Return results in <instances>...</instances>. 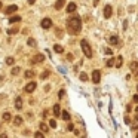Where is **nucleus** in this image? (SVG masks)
Returning a JSON list of instances; mask_svg holds the SVG:
<instances>
[{
    "instance_id": "obj_14",
    "label": "nucleus",
    "mask_w": 138,
    "mask_h": 138,
    "mask_svg": "<svg viewBox=\"0 0 138 138\" xmlns=\"http://www.w3.org/2000/svg\"><path fill=\"white\" fill-rule=\"evenodd\" d=\"M76 8H77L76 3H68V6H67V12H68V13H73V12L76 11Z\"/></svg>"
},
{
    "instance_id": "obj_42",
    "label": "nucleus",
    "mask_w": 138,
    "mask_h": 138,
    "mask_svg": "<svg viewBox=\"0 0 138 138\" xmlns=\"http://www.w3.org/2000/svg\"><path fill=\"white\" fill-rule=\"evenodd\" d=\"M135 138H138V135H137V137H135Z\"/></svg>"
},
{
    "instance_id": "obj_29",
    "label": "nucleus",
    "mask_w": 138,
    "mask_h": 138,
    "mask_svg": "<svg viewBox=\"0 0 138 138\" xmlns=\"http://www.w3.org/2000/svg\"><path fill=\"white\" fill-rule=\"evenodd\" d=\"M18 73H19V67H13V68H12V74H13V76H16Z\"/></svg>"
},
{
    "instance_id": "obj_1",
    "label": "nucleus",
    "mask_w": 138,
    "mask_h": 138,
    "mask_svg": "<svg viewBox=\"0 0 138 138\" xmlns=\"http://www.w3.org/2000/svg\"><path fill=\"white\" fill-rule=\"evenodd\" d=\"M82 28V18L79 16V15H74L71 18H68V21H67V30L70 34H77L79 31H80Z\"/></svg>"
},
{
    "instance_id": "obj_16",
    "label": "nucleus",
    "mask_w": 138,
    "mask_h": 138,
    "mask_svg": "<svg viewBox=\"0 0 138 138\" xmlns=\"http://www.w3.org/2000/svg\"><path fill=\"white\" fill-rule=\"evenodd\" d=\"M110 43L111 45H119V37H117V36H111L110 37Z\"/></svg>"
},
{
    "instance_id": "obj_36",
    "label": "nucleus",
    "mask_w": 138,
    "mask_h": 138,
    "mask_svg": "<svg viewBox=\"0 0 138 138\" xmlns=\"http://www.w3.org/2000/svg\"><path fill=\"white\" fill-rule=\"evenodd\" d=\"M132 100H134V101L137 103V101H138V95H134V98H132Z\"/></svg>"
},
{
    "instance_id": "obj_2",
    "label": "nucleus",
    "mask_w": 138,
    "mask_h": 138,
    "mask_svg": "<svg viewBox=\"0 0 138 138\" xmlns=\"http://www.w3.org/2000/svg\"><path fill=\"white\" fill-rule=\"evenodd\" d=\"M80 46H82V51H83V53H85V56L86 58H92V49H91V46H89V43L85 40H80Z\"/></svg>"
},
{
    "instance_id": "obj_33",
    "label": "nucleus",
    "mask_w": 138,
    "mask_h": 138,
    "mask_svg": "<svg viewBox=\"0 0 138 138\" xmlns=\"http://www.w3.org/2000/svg\"><path fill=\"white\" fill-rule=\"evenodd\" d=\"M104 52H106L107 55H111V53H113V52H111V49H108V48H107V49H104Z\"/></svg>"
},
{
    "instance_id": "obj_41",
    "label": "nucleus",
    "mask_w": 138,
    "mask_h": 138,
    "mask_svg": "<svg viewBox=\"0 0 138 138\" xmlns=\"http://www.w3.org/2000/svg\"><path fill=\"white\" fill-rule=\"evenodd\" d=\"M137 91H138V86H137Z\"/></svg>"
},
{
    "instance_id": "obj_21",
    "label": "nucleus",
    "mask_w": 138,
    "mask_h": 138,
    "mask_svg": "<svg viewBox=\"0 0 138 138\" xmlns=\"http://www.w3.org/2000/svg\"><path fill=\"white\" fill-rule=\"evenodd\" d=\"M106 64H107V67H113V65L116 64V61H114V58H110V60H108V61L106 63Z\"/></svg>"
},
{
    "instance_id": "obj_25",
    "label": "nucleus",
    "mask_w": 138,
    "mask_h": 138,
    "mask_svg": "<svg viewBox=\"0 0 138 138\" xmlns=\"http://www.w3.org/2000/svg\"><path fill=\"white\" fill-rule=\"evenodd\" d=\"M80 80L82 82H86L88 80V74L86 73H80Z\"/></svg>"
},
{
    "instance_id": "obj_37",
    "label": "nucleus",
    "mask_w": 138,
    "mask_h": 138,
    "mask_svg": "<svg viewBox=\"0 0 138 138\" xmlns=\"http://www.w3.org/2000/svg\"><path fill=\"white\" fill-rule=\"evenodd\" d=\"M0 138H8V135L6 134H2V135H0Z\"/></svg>"
},
{
    "instance_id": "obj_39",
    "label": "nucleus",
    "mask_w": 138,
    "mask_h": 138,
    "mask_svg": "<svg viewBox=\"0 0 138 138\" xmlns=\"http://www.w3.org/2000/svg\"><path fill=\"white\" fill-rule=\"evenodd\" d=\"M135 123H138V114L135 116Z\"/></svg>"
},
{
    "instance_id": "obj_34",
    "label": "nucleus",
    "mask_w": 138,
    "mask_h": 138,
    "mask_svg": "<svg viewBox=\"0 0 138 138\" xmlns=\"http://www.w3.org/2000/svg\"><path fill=\"white\" fill-rule=\"evenodd\" d=\"M67 60H68V61L73 60V55H71V53H67Z\"/></svg>"
},
{
    "instance_id": "obj_4",
    "label": "nucleus",
    "mask_w": 138,
    "mask_h": 138,
    "mask_svg": "<svg viewBox=\"0 0 138 138\" xmlns=\"http://www.w3.org/2000/svg\"><path fill=\"white\" fill-rule=\"evenodd\" d=\"M100 80H101V73H100V70H94L92 71V82L94 83H100Z\"/></svg>"
},
{
    "instance_id": "obj_18",
    "label": "nucleus",
    "mask_w": 138,
    "mask_h": 138,
    "mask_svg": "<svg viewBox=\"0 0 138 138\" xmlns=\"http://www.w3.org/2000/svg\"><path fill=\"white\" fill-rule=\"evenodd\" d=\"M21 21V16H18V15H15V16H11V19H9V22H19Z\"/></svg>"
},
{
    "instance_id": "obj_7",
    "label": "nucleus",
    "mask_w": 138,
    "mask_h": 138,
    "mask_svg": "<svg viewBox=\"0 0 138 138\" xmlns=\"http://www.w3.org/2000/svg\"><path fill=\"white\" fill-rule=\"evenodd\" d=\"M36 86H37V85H36V82H30V83H27V85H25L24 91H25V92H28V94H31V92L36 89Z\"/></svg>"
},
{
    "instance_id": "obj_10",
    "label": "nucleus",
    "mask_w": 138,
    "mask_h": 138,
    "mask_svg": "<svg viewBox=\"0 0 138 138\" xmlns=\"http://www.w3.org/2000/svg\"><path fill=\"white\" fill-rule=\"evenodd\" d=\"M64 5H65V0H56V3H55V9L56 11H60V9H63L64 8Z\"/></svg>"
},
{
    "instance_id": "obj_6",
    "label": "nucleus",
    "mask_w": 138,
    "mask_h": 138,
    "mask_svg": "<svg viewBox=\"0 0 138 138\" xmlns=\"http://www.w3.org/2000/svg\"><path fill=\"white\" fill-rule=\"evenodd\" d=\"M18 11V6L16 5H11V6H8L6 9H5V13L6 15H12V13H15Z\"/></svg>"
},
{
    "instance_id": "obj_32",
    "label": "nucleus",
    "mask_w": 138,
    "mask_h": 138,
    "mask_svg": "<svg viewBox=\"0 0 138 138\" xmlns=\"http://www.w3.org/2000/svg\"><path fill=\"white\" fill-rule=\"evenodd\" d=\"M67 129H68V131H74V125H73V123H68V125H67Z\"/></svg>"
},
{
    "instance_id": "obj_26",
    "label": "nucleus",
    "mask_w": 138,
    "mask_h": 138,
    "mask_svg": "<svg viewBox=\"0 0 138 138\" xmlns=\"http://www.w3.org/2000/svg\"><path fill=\"white\" fill-rule=\"evenodd\" d=\"M39 126H40V131H42V132H46V131H48V126H46L43 122H42L40 125H39Z\"/></svg>"
},
{
    "instance_id": "obj_35",
    "label": "nucleus",
    "mask_w": 138,
    "mask_h": 138,
    "mask_svg": "<svg viewBox=\"0 0 138 138\" xmlns=\"http://www.w3.org/2000/svg\"><path fill=\"white\" fill-rule=\"evenodd\" d=\"M58 95H60V98H63V96H64V89H61V91H60V94H58Z\"/></svg>"
},
{
    "instance_id": "obj_13",
    "label": "nucleus",
    "mask_w": 138,
    "mask_h": 138,
    "mask_svg": "<svg viewBox=\"0 0 138 138\" xmlns=\"http://www.w3.org/2000/svg\"><path fill=\"white\" fill-rule=\"evenodd\" d=\"M53 114H55V117H58L61 114V108H60V104H55L53 106Z\"/></svg>"
},
{
    "instance_id": "obj_24",
    "label": "nucleus",
    "mask_w": 138,
    "mask_h": 138,
    "mask_svg": "<svg viewBox=\"0 0 138 138\" xmlns=\"http://www.w3.org/2000/svg\"><path fill=\"white\" fill-rule=\"evenodd\" d=\"M13 63H15L13 58H11V56H9V58H6V64H8V65H13Z\"/></svg>"
},
{
    "instance_id": "obj_28",
    "label": "nucleus",
    "mask_w": 138,
    "mask_h": 138,
    "mask_svg": "<svg viewBox=\"0 0 138 138\" xmlns=\"http://www.w3.org/2000/svg\"><path fill=\"white\" fill-rule=\"evenodd\" d=\"M34 138H45V135H43V132L40 131V132H36V134H34Z\"/></svg>"
},
{
    "instance_id": "obj_5",
    "label": "nucleus",
    "mask_w": 138,
    "mask_h": 138,
    "mask_svg": "<svg viewBox=\"0 0 138 138\" xmlns=\"http://www.w3.org/2000/svg\"><path fill=\"white\" fill-rule=\"evenodd\" d=\"M40 25H42L43 28H46V30H48V28H51V27H52V21H51V18H43V19H42V22H40Z\"/></svg>"
},
{
    "instance_id": "obj_20",
    "label": "nucleus",
    "mask_w": 138,
    "mask_h": 138,
    "mask_svg": "<svg viewBox=\"0 0 138 138\" xmlns=\"http://www.w3.org/2000/svg\"><path fill=\"white\" fill-rule=\"evenodd\" d=\"M129 68H131L132 71H135V70L138 68V63H137V61H132V63H131V67H129Z\"/></svg>"
},
{
    "instance_id": "obj_19",
    "label": "nucleus",
    "mask_w": 138,
    "mask_h": 138,
    "mask_svg": "<svg viewBox=\"0 0 138 138\" xmlns=\"http://www.w3.org/2000/svg\"><path fill=\"white\" fill-rule=\"evenodd\" d=\"M61 117H63L64 120H70V113L68 111H63L61 113Z\"/></svg>"
},
{
    "instance_id": "obj_31",
    "label": "nucleus",
    "mask_w": 138,
    "mask_h": 138,
    "mask_svg": "<svg viewBox=\"0 0 138 138\" xmlns=\"http://www.w3.org/2000/svg\"><path fill=\"white\" fill-rule=\"evenodd\" d=\"M49 125H51V128H56V122H55V119H52V120L49 122Z\"/></svg>"
},
{
    "instance_id": "obj_11",
    "label": "nucleus",
    "mask_w": 138,
    "mask_h": 138,
    "mask_svg": "<svg viewBox=\"0 0 138 138\" xmlns=\"http://www.w3.org/2000/svg\"><path fill=\"white\" fill-rule=\"evenodd\" d=\"M122 64H123V56H122V55H119V56L116 58V64H114V65H116V68H120V67H122Z\"/></svg>"
},
{
    "instance_id": "obj_40",
    "label": "nucleus",
    "mask_w": 138,
    "mask_h": 138,
    "mask_svg": "<svg viewBox=\"0 0 138 138\" xmlns=\"http://www.w3.org/2000/svg\"><path fill=\"white\" fill-rule=\"evenodd\" d=\"M0 9H2V2H0Z\"/></svg>"
},
{
    "instance_id": "obj_17",
    "label": "nucleus",
    "mask_w": 138,
    "mask_h": 138,
    "mask_svg": "<svg viewBox=\"0 0 138 138\" xmlns=\"http://www.w3.org/2000/svg\"><path fill=\"white\" fill-rule=\"evenodd\" d=\"M13 123H15V126H19V125H22V117L16 116L15 119H13Z\"/></svg>"
},
{
    "instance_id": "obj_9",
    "label": "nucleus",
    "mask_w": 138,
    "mask_h": 138,
    "mask_svg": "<svg viewBox=\"0 0 138 138\" xmlns=\"http://www.w3.org/2000/svg\"><path fill=\"white\" fill-rule=\"evenodd\" d=\"M15 108L16 110H21L22 108V98L21 96H18L16 100H15Z\"/></svg>"
},
{
    "instance_id": "obj_38",
    "label": "nucleus",
    "mask_w": 138,
    "mask_h": 138,
    "mask_svg": "<svg viewBox=\"0 0 138 138\" xmlns=\"http://www.w3.org/2000/svg\"><path fill=\"white\" fill-rule=\"evenodd\" d=\"M27 2H28V3H30V5H33V3H34V2H36V0H27Z\"/></svg>"
},
{
    "instance_id": "obj_12",
    "label": "nucleus",
    "mask_w": 138,
    "mask_h": 138,
    "mask_svg": "<svg viewBox=\"0 0 138 138\" xmlns=\"http://www.w3.org/2000/svg\"><path fill=\"white\" fill-rule=\"evenodd\" d=\"M2 119H3V120H5V122H9V120H11V119H12V114H11V113H9V111H5V113H3V114H2Z\"/></svg>"
},
{
    "instance_id": "obj_8",
    "label": "nucleus",
    "mask_w": 138,
    "mask_h": 138,
    "mask_svg": "<svg viewBox=\"0 0 138 138\" xmlns=\"http://www.w3.org/2000/svg\"><path fill=\"white\" fill-rule=\"evenodd\" d=\"M111 13H113V9H111V6H110V5H107V6L104 8V18H106V19H108V18L111 16Z\"/></svg>"
},
{
    "instance_id": "obj_27",
    "label": "nucleus",
    "mask_w": 138,
    "mask_h": 138,
    "mask_svg": "<svg viewBox=\"0 0 138 138\" xmlns=\"http://www.w3.org/2000/svg\"><path fill=\"white\" fill-rule=\"evenodd\" d=\"M49 74H51V73L46 70V71H43V73L40 74V79H46V77H49Z\"/></svg>"
},
{
    "instance_id": "obj_15",
    "label": "nucleus",
    "mask_w": 138,
    "mask_h": 138,
    "mask_svg": "<svg viewBox=\"0 0 138 138\" xmlns=\"http://www.w3.org/2000/svg\"><path fill=\"white\" fill-rule=\"evenodd\" d=\"M53 51H55L56 53H63V52H64V48H63L61 45H55V46H53Z\"/></svg>"
},
{
    "instance_id": "obj_30",
    "label": "nucleus",
    "mask_w": 138,
    "mask_h": 138,
    "mask_svg": "<svg viewBox=\"0 0 138 138\" xmlns=\"http://www.w3.org/2000/svg\"><path fill=\"white\" fill-rule=\"evenodd\" d=\"M18 31H19L18 28H11V30H8V33H9V34H15V33H18Z\"/></svg>"
},
{
    "instance_id": "obj_23",
    "label": "nucleus",
    "mask_w": 138,
    "mask_h": 138,
    "mask_svg": "<svg viewBox=\"0 0 138 138\" xmlns=\"http://www.w3.org/2000/svg\"><path fill=\"white\" fill-rule=\"evenodd\" d=\"M27 43H28V46H33V48H34V46L37 45V43H36V40H34V39H28V40H27Z\"/></svg>"
},
{
    "instance_id": "obj_3",
    "label": "nucleus",
    "mask_w": 138,
    "mask_h": 138,
    "mask_svg": "<svg viewBox=\"0 0 138 138\" xmlns=\"http://www.w3.org/2000/svg\"><path fill=\"white\" fill-rule=\"evenodd\" d=\"M43 60H45V55H43V53H37V55H34V56L31 58V64L43 63Z\"/></svg>"
},
{
    "instance_id": "obj_22",
    "label": "nucleus",
    "mask_w": 138,
    "mask_h": 138,
    "mask_svg": "<svg viewBox=\"0 0 138 138\" xmlns=\"http://www.w3.org/2000/svg\"><path fill=\"white\" fill-rule=\"evenodd\" d=\"M33 76H34V71H33V70H27V71H25V77H27V79H30V77H33Z\"/></svg>"
}]
</instances>
